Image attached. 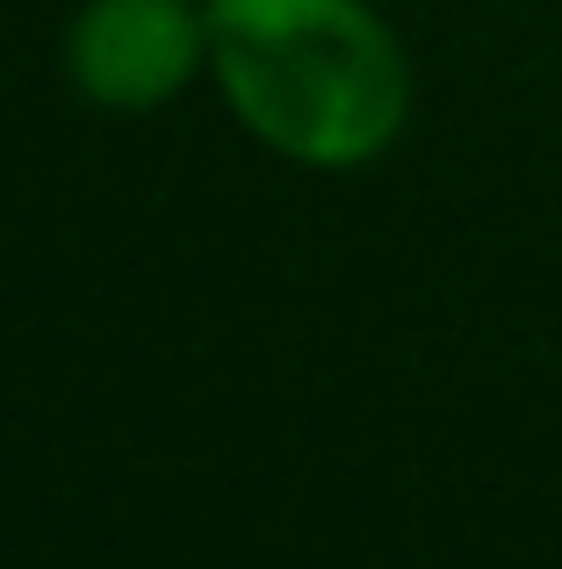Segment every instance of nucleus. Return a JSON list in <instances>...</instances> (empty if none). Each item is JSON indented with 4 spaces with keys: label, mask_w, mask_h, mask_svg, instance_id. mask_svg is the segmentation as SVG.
<instances>
[{
    "label": "nucleus",
    "mask_w": 562,
    "mask_h": 569,
    "mask_svg": "<svg viewBox=\"0 0 562 569\" xmlns=\"http://www.w3.org/2000/svg\"><path fill=\"white\" fill-rule=\"evenodd\" d=\"M210 58V22L188 0H87L72 14L66 66L101 109H159Z\"/></svg>",
    "instance_id": "obj_2"
},
{
    "label": "nucleus",
    "mask_w": 562,
    "mask_h": 569,
    "mask_svg": "<svg viewBox=\"0 0 562 569\" xmlns=\"http://www.w3.org/2000/svg\"><path fill=\"white\" fill-rule=\"evenodd\" d=\"M210 66L253 138L347 173L397 144L411 66L368 0H210Z\"/></svg>",
    "instance_id": "obj_1"
}]
</instances>
